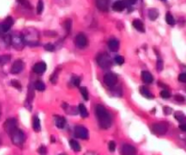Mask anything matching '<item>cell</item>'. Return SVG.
<instances>
[{
    "instance_id": "1",
    "label": "cell",
    "mask_w": 186,
    "mask_h": 155,
    "mask_svg": "<svg viewBox=\"0 0 186 155\" xmlns=\"http://www.w3.org/2000/svg\"><path fill=\"white\" fill-rule=\"evenodd\" d=\"M96 114L97 116L99 125L102 129L110 128V126L112 125V117L103 105H97L96 106Z\"/></svg>"
},
{
    "instance_id": "2",
    "label": "cell",
    "mask_w": 186,
    "mask_h": 155,
    "mask_svg": "<svg viewBox=\"0 0 186 155\" xmlns=\"http://www.w3.org/2000/svg\"><path fill=\"white\" fill-rule=\"evenodd\" d=\"M38 32L35 29L28 28L22 35L25 44L28 45H36L38 44Z\"/></svg>"
},
{
    "instance_id": "3",
    "label": "cell",
    "mask_w": 186,
    "mask_h": 155,
    "mask_svg": "<svg viewBox=\"0 0 186 155\" xmlns=\"http://www.w3.org/2000/svg\"><path fill=\"white\" fill-rule=\"evenodd\" d=\"M9 136L11 137V141H12L13 144H15L16 146H18V147L23 145V143L25 141V138H26L23 131L18 129V128L17 130H15Z\"/></svg>"
},
{
    "instance_id": "4",
    "label": "cell",
    "mask_w": 186,
    "mask_h": 155,
    "mask_svg": "<svg viewBox=\"0 0 186 155\" xmlns=\"http://www.w3.org/2000/svg\"><path fill=\"white\" fill-rule=\"evenodd\" d=\"M96 61H97L98 65L103 69H107V68L111 67V65H112V59L105 53L98 55V56L96 58Z\"/></svg>"
},
{
    "instance_id": "5",
    "label": "cell",
    "mask_w": 186,
    "mask_h": 155,
    "mask_svg": "<svg viewBox=\"0 0 186 155\" xmlns=\"http://www.w3.org/2000/svg\"><path fill=\"white\" fill-rule=\"evenodd\" d=\"M11 44L17 50L23 49L25 45V42L23 39L22 35L20 34H14L11 35Z\"/></svg>"
},
{
    "instance_id": "6",
    "label": "cell",
    "mask_w": 186,
    "mask_h": 155,
    "mask_svg": "<svg viewBox=\"0 0 186 155\" xmlns=\"http://www.w3.org/2000/svg\"><path fill=\"white\" fill-rule=\"evenodd\" d=\"M4 129L6 131V132L10 135L15 130L17 129V122L15 118H9L8 119L5 123H4Z\"/></svg>"
},
{
    "instance_id": "7",
    "label": "cell",
    "mask_w": 186,
    "mask_h": 155,
    "mask_svg": "<svg viewBox=\"0 0 186 155\" xmlns=\"http://www.w3.org/2000/svg\"><path fill=\"white\" fill-rule=\"evenodd\" d=\"M168 127L164 123H157L153 124L152 126V131L154 133L157 135H164L167 132Z\"/></svg>"
},
{
    "instance_id": "8",
    "label": "cell",
    "mask_w": 186,
    "mask_h": 155,
    "mask_svg": "<svg viewBox=\"0 0 186 155\" xmlns=\"http://www.w3.org/2000/svg\"><path fill=\"white\" fill-rule=\"evenodd\" d=\"M75 135L82 140H87L89 138V132L88 130L82 125L75 126Z\"/></svg>"
},
{
    "instance_id": "9",
    "label": "cell",
    "mask_w": 186,
    "mask_h": 155,
    "mask_svg": "<svg viewBox=\"0 0 186 155\" xmlns=\"http://www.w3.org/2000/svg\"><path fill=\"white\" fill-rule=\"evenodd\" d=\"M75 43L78 48H84L88 44V40H87V37L84 34L80 33L75 36Z\"/></svg>"
},
{
    "instance_id": "10",
    "label": "cell",
    "mask_w": 186,
    "mask_h": 155,
    "mask_svg": "<svg viewBox=\"0 0 186 155\" xmlns=\"http://www.w3.org/2000/svg\"><path fill=\"white\" fill-rule=\"evenodd\" d=\"M104 82L107 86L113 87L117 83V76L114 74L108 73V74H105V76H104Z\"/></svg>"
},
{
    "instance_id": "11",
    "label": "cell",
    "mask_w": 186,
    "mask_h": 155,
    "mask_svg": "<svg viewBox=\"0 0 186 155\" xmlns=\"http://www.w3.org/2000/svg\"><path fill=\"white\" fill-rule=\"evenodd\" d=\"M24 65H24V62H23L22 60H20V59L16 60V61L13 63V65L11 66V69H10L11 74H19L20 72L23 71Z\"/></svg>"
},
{
    "instance_id": "12",
    "label": "cell",
    "mask_w": 186,
    "mask_h": 155,
    "mask_svg": "<svg viewBox=\"0 0 186 155\" xmlns=\"http://www.w3.org/2000/svg\"><path fill=\"white\" fill-rule=\"evenodd\" d=\"M122 155H136V149L131 144H123L121 148Z\"/></svg>"
},
{
    "instance_id": "13",
    "label": "cell",
    "mask_w": 186,
    "mask_h": 155,
    "mask_svg": "<svg viewBox=\"0 0 186 155\" xmlns=\"http://www.w3.org/2000/svg\"><path fill=\"white\" fill-rule=\"evenodd\" d=\"M33 70L34 72L36 74H43L45 70H46V65L45 63L44 62H39V63H36L34 67H33Z\"/></svg>"
},
{
    "instance_id": "14",
    "label": "cell",
    "mask_w": 186,
    "mask_h": 155,
    "mask_svg": "<svg viewBox=\"0 0 186 155\" xmlns=\"http://www.w3.org/2000/svg\"><path fill=\"white\" fill-rule=\"evenodd\" d=\"M13 24H14L13 18H12L11 17H8L4 20V22L1 24V25H2V28H3V32H4V33L8 32L9 29L11 28V26H13Z\"/></svg>"
},
{
    "instance_id": "15",
    "label": "cell",
    "mask_w": 186,
    "mask_h": 155,
    "mask_svg": "<svg viewBox=\"0 0 186 155\" xmlns=\"http://www.w3.org/2000/svg\"><path fill=\"white\" fill-rule=\"evenodd\" d=\"M55 123L57 128L59 129H64L66 125V118L59 116V115H56L55 116Z\"/></svg>"
},
{
    "instance_id": "16",
    "label": "cell",
    "mask_w": 186,
    "mask_h": 155,
    "mask_svg": "<svg viewBox=\"0 0 186 155\" xmlns=\"http://www.w3.org/2000/svg\"><path fill=\"white\" fill-rule=\"evenodd\" d=\"M108 47L112 52H116L119 49V41L117 39L112 38L108 41Z\"/></svg>"
},
{
    "instance_id": "17",
    "label": "cell",
    "mask_w": 186,
    "mask_h": 155,
    "mask_svg": "<svg viewBox=\"0 0 186 155\" xmlns=\"http://www.w3.org/2000/svg\"><path fill=\"white\" fill-rule=\"evenodd\" d=\"M108 2L109 0H96V6L98 9L102 11H107L108 10Z\"/></svg>"
},
{
    "instance_id": "18",
    "label": "cell",
    "mask_w": 186,
    "mask_h": 155,
    "mask_svg": "<svg viewBox=\"0 0 186 155\" xmlns=\"http://www.w3.org/2000/svg\"><path fill=\"white\" fill-rule=\"evenodd\" d=\"M133 26L138 30V31H140L142 33H144L145 30V26H144V23L140 20V19H134L133 21Z\"/></svg>"
},
{
    "instance_id": "19",
    "label": "cell",
    "mask_w": 186,
    "mask_h": 155,
    "mask_svg": "<svg viewBox=\"0 0 186 155\" xmlns=\"http://www.w3.org/2000/svg\"><path fill=\"white\" fill-rule=\"evenodd\" d=\"M142 79L145 84H152L154 82V77L151 74V73L147 71H143L142 72Z\"/></svg>"
},
{
    "instance_id": "20",
    "label": "cell",
    "mask_w": 186,
    "mask_h": 155,
    "mask_svg": "<svg viewBox=\"0 0 186 155\" xmlns=\"http://www.w3.org/2000/svg\"><path fill=\"white\" fill-rule=\"evenodd\" d=\"M125 8V4L123 1H116L113 5V9L116 12H122Z\"/></svg>"
},
{
    "instance_id": "21",
    "label": "cell",
    "mask_w": 186,
    "mask_h": 155,
    "mask_svg": "<svg viewBox=\"0 0 186 155\" xmlns=\"http://www.w3.org/2000/svg\"><path fill=\"white\" fill-rule=\"evenodd\" d=\"M33 129H34V131L36 132H40V130H41L40 120H39V118H38L36 115L34 116V118H33Z\"/></svg>"
},
{
    "instance_id": "22",
    "label": "cell",
    "mask_w": 186,
    "mask_h": 155,
    "mask_svg": "<svg viewBox=\"0 0 186 155\" xmlns=\"http://www.w3.org/2000/svg\"><path fill=\"white\" fill-rule=\"evenodd\" d=\"M158 16H159V12H158V10H157L156 8H151V9H149V11H148V17H149V18H150L152 21L156 20L157 17H158Z\"/></svg>"
},
{
    "instance_id": "23",
    "label": "cell",
    "mask_w": 186,
    "mask_h": 155,
    "mask_svg": "<svg viewBox=\"0 0 186 155\" xmlns=\"http://www.w3.org/2000/svg\"><path fill=\"white\" fill-rule=\"evenodd\" d=\"M78 111L80 113V115L82 116V118H86L88 117L89 114H88V111L86 109V107L83 105V103H80L79 106H78Z\"/></svg>"
},
{
    "instance_id": "24",
    "label": "cell",
    "mask_w": 186,
    "mask_h": 155,
    "mask_svg": "<svg viewBox=\"0 0 186 155\" xmlns=\"http://www.w3.org/2000/svg\"><path fill=\"white\" fill-rule=\"evenodd\" d=\"M140 93L143 96H145V98L147 99H151V98H154V96L152 95L151 92L145 87V86H141L140 87Z\"/></svg>"
},
{
    "instance_id": "25",
    "label": "cell",
    "mask_w": 186,
    "mask_h": 155,
    "mask_svg": "<svg viewBox=\"0 0 186 155\" xmlns=\"http://www.w3.org/2000/svg\"><path fill=\"white\" fill-rule=\"evenodd\" d=\"M69 144L75 151H80L81 150V146H80L79 142L76 141L75 140H70Z\"/></svg>"
},
{
    "instance_id": "26",
    "label": "cell",
    "mask_w": 186,
    "mask_h": 155,
    "mask_svg": "<svg viewBox=\"0 0 186 155\" xmlns=\"http://www.w3.org/2000/svg\"><path fill=\"white\" fill-rule=\"evenodd\" d=\"M165 20H166L167 24L170 25V26H174V25H175V20H174L172 15L170 12H168V13L166 14V16H165Z\"/></svg>"
},
{
    "instance_id": "27",
    "label": "cell",
    "mask_w": 186,
    "mask_h": 155,
    "mask_svg": "<svg viewBox=\"0 0 186 155\" xmlns=\"http://www.w3.org/2000/svg\"><path fill=\"white\" fill-rule=\"evenodd\" d=\"M35 88L39 92H42L45 89V85L42 81H37L35 83Z\"/></svg>"
},
{
    "instance_id": "28",
    "label": "cell",
    "mask_w": 186,
    "mask_h": 155,
    "mask_svg": "<svg viewBox=\"0 0 186 155\" xmlns=\"http://www.w3.org/2000/svg\"><path fill=\"white\" fill-rule=\"evenodd\" d=\"M10 58H11V56H8V55H5V56H0V65H4L5 64L8 63L10 61Z\"/></svg>"
},
{
    "instance_id": "29",
    "label": "cell",
    "mask_w": 186,
    "mask_h": 155,
    "mask_svg": "<svg viewBox=\"0 0 186 155\" xmlns=\"http://www.w3.org/2000/svg\"><path fill=\"white\" fill-rule=\"evenodd\" d=\"M80 92H81L83 98L85 101H87L89 99V93H88V90L86 89V87H80Z\"/></svg>"
},
{
    "instance_id": "30",
    "label": "cell",
    "mask_w": 186,
    "mask_h": 155,
    "mask_svg": "<svg viewBox=\"0 0 186 155\" xmlns=\"http://www.w3.org/2000/svg\"><path fill=\"white\" fill-rule=\"evenodd\" d=\"M174 118L177 120V121H179V122H183L184 120H185V115L181 113V112H176L175 114H174Z\"/></svg>"
},
{
    "instance_id": "31",
    "label": "cell",
    "mask_w": 186,
    "mask_h": 155,
    "mask_svg": "<svg viewBox=\"0 0 186 155\" xmlns=\"http://www.w3.org/2000/svg\"><path fill=\"white\" fill-rule=\"evenodd\" d=\"M43 11H44V2H43V0H38L36 12H37L38 15H40V14H42Z\"/></svg>"
},
{
    "instance_id": "32",
    "label": "cell",
    "mask_w": 186,
    "mask_h": 155,
    "mask_svg": "<svg viewBox=\"0 0 186 155\" xmlns=\"http://www.w3.org/2000/svg\"><path fill=\"white\" fill-rule=\"evenodd\" d=\"M64 26H65L66 32H67V33H70V31H71V29H72V20H71V19L66 20Z\"/></svg>"
},
{
    "instance_id": "33",
    "label": "cell",
    "mask_w": 186,
    "mask_h": 155,
    "mask_svg": "<svg viewBox=\"0 0 186 155\" xmlns=\"http://www.w3.org/2000/svg\"><path fill=\"white\" fill-rule=\"evenodd\" d=\"M114 62H115L117 65H122L124 63V57L122 56H117L114 57Z\"/></svg>"
},
{
    "instance_id": "34",
    "label": "cell",
    "mask_w": 186,
    "mask_h": 155,
    "mask_svg": "<svg viewBox=\"0 0 186 155\" xmlns=\"http://www.w3.org/2000/svg\"><path fill=\"white\" fill-rule=\"evenodd\" d=\"M156 69H157L159 72H161V71L163 69V60H162L160 57L157 59V63H156Z\"/></svg>"
},
{
    "instance_id": "35",
    "label": "cell",
    "mask_w": 186,
    "mask_h": 155,
    "mask_svg": "<svg viewBox=\"0 0 186 155\" xmlns=\"http://www.w3.org/2000/svg\"><path fill=\"white\" fill-rule=\"evenodd\" d=\"M44 49H45L46 51H48V52H54L55 49H56V47H55V45H54L53 44L47 43V44L44 45Z\"/></svg>"
},
{
    "instance_id": "36",
    "label": "cell",
    "mask_w": 186,
    "mask_h": 155,
    "mask_svg": "<svg viewBox=\"0 0 186 155\" xmlns=\"http://www.w3.org/2000/svg\"><path fill=\"white\" fill-rule=\"evenodd\" d=\"M37 152H38L40 155H45L46 153H47V150H46L45 146L42 145V146H40V147L37 149Z\"/></svg>"
},
{
    "instance_id": "37",
    "label": "cell",
    "mask_w": 186,
    "mask_h": 155,
    "mask_svg": "<svg viewBox=\"0 0 186 155\" xmlns=\"http://www.w3.org/2000/svg\"><path fill=\"white\" fill-rule=\"evenodd\" d=\"M11 84L13 85V87L17 88V90H21V88H22L21 84H20L17 80H12V81H11Z\"/></svg>"
},
{
    "instance_id": "38",
    "label": "cell",
    "mask_w": 186,
    "mask_h": 155,
    "mask_svg": "<svg viewBox=\"0 0 186 155\" xmlns=\"http://www.w3.org/2000/svg\"><path fill=\"white\" fill-rule=\"evenodd\" d=\"M57 75H58V70L55 71L54 74H53L51 75V77H50V80H51V83H52V84H56V81H57Z\"/></svg>"
},
{
    "instance_id": "39",
    "label": "cell",
    "mask_w": 186,
    "mask_h": 155,
    "mask_svg": "<svg viewBox=\"0 0 186 155\" xmlns=\"http://www.w3.org/2000/svg\"><path fill=\"white\" fill-rule=\"evenodd\" d=\"M160 95H161V97H162V98H163V99H168V98H170V97H171L170 93H169L168 91H166V90L162 91V92L160 93Z\"/></svg>"
},
{
    "instance_id": "40",
    "label": "cell",
    "mask_w": 186,
    "mask_h": 155,
    "mask_svg": "<svg viewBox=\"0 0 186 155\" xmlns=\"http://www.w3.org/2000/svg\"><path fill=\"white\" fill-rule=\"evenodd\" d=\"M108 148H109V150H110L111 152L114 151V150H115V148H116L115 142H114V141H111L109 142V144H108Z\"/></svg>"
},
{
    "instance_id": "41",
    "label": "cell",
    "mask_w": 186,
    "mask_h": 155,
    "mask_svg": "<svg viewBox=\"0 0 186 155\" xmlns=\"http://www.w3.org/2000/svg\"><path fill=\"white\" fill-rule=\"evenodd\" d=\"M73 84L75 86H79L80 85V83H81V78L80 77H77V76H75L73 77V80H72Z\"/></svg>"
},
{
    "instance_id": "42",
    "label": "cell",
    "mask_w": 186,
    "mask_h": 155,
    "mask_svg": "<svg viewBox=\"0 0 186 155\" xmlns=\"http://www.w3.org/2000/svg\"><path fill=\"white\" fill-rule=\"evenodd\" d=\"M178 80H179L181 83H184V84H186V74H184V73L181 74L178 76Z\"/></svg>"
},
{
    "instance_id": "43",
    "label": "cell",
    "mask_w": 186,
    "mask_h": 155,
    "mask_svg": "<svg viewBox=\"0 0 186 155\" xmlns=\"http://www.w3.org/2000/svg\"><path fill=\"white\" fill-rule=\"evenodd\" d=\"M175 100H176V101H178V102H184V101H185V98H184L183 96H181V94H176V95H175Z\"/></svg>"
},
{
    "instance_id": "44",
    "label": "cell",
    "mask_w": 186,
    "mask_h": 155,
    "mask_svg": "<svg viewBox=\"0 0 186 155\" xmlns=\"http://www.w3.org/2000/svg\"><path fill=\"white\" fill-rule=\"evenodd\" d=\"M172 108H170V107H167V106L163 107V113H164L165 114H172Z\"/></svg>"
},
{
    "instance_id": "45",
    "label": "cell",
    "mask_w": 186,
    "mask_h": 155,
    "mask_svg": "<svg viewBox=\"0 0 186 155\" xmlns=\"http://www.w3.org/2000/svg\"><path fill=\"white\" fill-rule=\"evenodd\" d=\"M180 130H181L182 132H186V123H181L179 125Z\"/></svg>"
},
{
    "instance_id": "46",
    "label": "cell",
    "mask_w": 186,
    "mask_h": 155,
    "mask_svg": "<svg viewBox=\"0 0 186 155\" xmlns=\"http://www.w3.org/2000/svg\"><path fill=\"white\" fill-rule=\"evenodd\" d=\"M127 1L130 5H134L137 2V0H127Z\"/></svg>"
},
{
    "instance_id": "47",
    "label": "cell",
    "mask_w": 186,
    "mask_h": 155,
    "mask_svg": "<svg viewBox=\"0 0 186 155\" xmlns=\"http://www.w3.org/2000/svg\"><path fill=\"white\" fill-rule=\"evenodd\" d=\"M4 32H3V28H2V25L0 24V36L2 35V34H3Z\"/></svg>"
},
{
    "instance_id": "48",
    "label": "cell",
    "mask_w": 186,
    "mask_h": 155,
    "mask_svg": "<svg viewBox=\"0 0 186 155\" xmlns=\"http://www.w3.org/2000/svg\"><path fill=\"white\" fill-rule=\"evenodd\" d=\"M85 155H98V154H97V153H96V152H92V151H90V152L86 153Z\"/></svg>"
},
{
    "instance_id": "49",
    "label": "cell",
    "mask_w": 186,
    "mask_h": 155,
    "mask_svg": "<svg viewBox=\"0 0 186 155\" xmlns=\"http://www.w3.org/2000/svg\"><path fill=\"white\" fill-rule=\"evenodd\" d=\"M1 114H2V110H1V105H0V118H1Z\"/></svg>"
},
{
    "instance_id": "50",
    "label": "cell",
    "mask_w": 186,
    "mask_h": 155,
    "mask_svg": "<svg viewBox=\"0 0 186 155\" xmlns=\"http://www.w3.org/2000/svg\"><path fill=\"white\" fill-rule=\"evenodd\" d=\"M51 140H52V141H53V142H55V138H54V136H52V137H51Z\"/></svg>"
},
{
    "instance_id": "51",
    "label": "cell",
    "mask_w": 186,
    "mask_h": 155,
    "mask_svg": "<svg viewBox=\"0 0 186 155\" xmlns=\"http://www.w3.org/2000/svg\"><path fill=\"white\" fill-rule=\"evenodd\" d=\"M58 155H66V154H58Z\"/></svg>"
},
{
    "instance_id": "52",
    "label": "cell",
    "mask_w": 186,
    "mask_h": 155,
    "mask_svg": "<svg viewBox=\"0 0 186 155\" xmlns=\"http://www.w3.org/2000/svg\"><path fill=\"white\" fill-rule=\"evenodd\" d=\"M162 1H166V0H162Z\"/></svg>"
}]
</instances>
